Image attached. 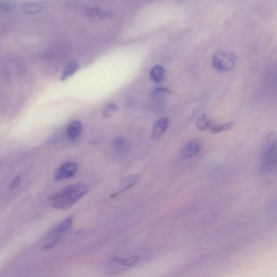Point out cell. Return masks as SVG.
Segmentation results:
<instances>
[{
  "label": "cell",
  "instance_id": "obj_1",
  "mask_svg": "<svg viewBox=\"0 0 277 277\" xmlns=\"http://www.w3.org/2000/svg\"><path fill=\"white\" fill-rule=\"evenodd\" d=\"M88 191V186L83 183L69 185L50 196L48 202L54 209L68 210L85 196Z\"/></svg>",
  "mask_w": 277,
  "mask_h": 277
},
{
  "label": "cell",
  "instance_id": "obj_2",
  "mask_svg": "<svg viewBox=\"0 0 277 277\" xmlns=\"http://www.w3.org/2000/svg\"><path fill=\"white\" fill-rule=\"evenodd\" d=\"M261 168L268 171L277 164V135L271 133L266 140L261 157Z\"/></svg>",
  "mask_w": 277,
  "mask_h": 277
},
{
  "label": "cell",
  "instance_id": "obj_3",
  "mask_svg": "<svg viewBox=\"0 0 277 277\" xmlns=\"http://www.w3.org/2000/svg\"><path fill=\"white\" fill-rule=\"evenodd\" d=\"M74 221V216H70L51 230L46 237V242L42 247V250L47 251L52 249L71 228Z\"/></svg>",
  "mask_w": 277,
  "mask_h": 277
},
{
  "label": "cell",
  "instance_id": "obj_4",
  "mask_svg": "<svg viewBox=\"0 0 277 277\" xmlns=\"http://www.w3.org/2000/svg\"><path fill=\"white\" fill-rule=\"evenodd\" d=\"M236 59L235 55L229 51L218 50L213 55V67L219 73L228 72L235 67Z\"/></svg>",
  "mask_w": 277,
  "mask_h": 277
},
{
  "label": "cell",
  "instance_id": "obj_5",
  "mask_svg": "<svg viewBox=\"0 0 277 277\" xmlns=\"http://www.w3.org/2000/svg\"><path fill=\"white\" fill-rule=\"evenodd\" d=\"M78 168V164L75 162H67L63 163L55 170L54 179L58 181L72 178L76 175Z\"/></svg>",
  "mask_w": 277,
  "mask_h": 277
},
{
  "label": "cell",
  "instance_id": "obj_6",
  "mask_svg": "<svg viewBox=\"0 0 277 277\" xmlns=\"http://www.w3.org/2000/svg\"><path fill=\"white\" fill-rule=\"evenodd\" d=\"M204 142L200 138L192 139L188 142L183 148L182 154L183 157L190 159L196 156L203 149Z\"/></svg>",
  "mask_w": 277,
  "mask_h": 277
},
{
  "label": "cell",
  "instance_id": "obj_7",
  "mask_svg": "<svg viewBox=\"0 0 277 277\" xmlns=\"http://www.w3.org/2000/svg\"><path fill=\"white\" fill-rule=\"evenodd\" d=\"M82 13L89 17H98L101 18H107L114 16V12L98 7H88L82 8Z\"/></svg>",
  "mask_w": 277,
  "mask_h": 277
},
{
  "label": "cell",
  "instance_id": "obj_8",
  "mask_svg": "<svg viewBox=\"0 0 277 277\" xmlns=\"http://www.w3.org/2000/svg\"><path fill=\"white\" fill-rule=\"evenodd\" d=\"M170 120L167 118H162L154 123L152 130V139L157 140L163 135L167 130Z\"/></svg>",
  "mask_w": 277,
  "mask_h": 277
},
{
  "label": "cell",
  "instance_id": "obj_9",
  "mask_svg": "<svg viewBox=\"0 0 277 277\" xmlns=\"http://www.w3.org/2000/svg\"><path fill=\"white\" fill-rule=\"evenodd\" d=\"M43 3L37 2H25L22 4V11L27 15L33 16L41 12L44 9Z\"/></svg>",
  "mask_w": 277,
  "mask_h": 277
},
{
  "label": "cell",
  "instance_id": "obj_10",
  "mask_svg": "<svg viewBox=\"0 0 277 277\" xmlns=\"http://www.w3.org/2000/svg\"><path fill=\"white\" fill-rule=\"evenodd\" d=\"M82 124L79 121L71 122L67 126L66 133L70 139H74L79 137L82 131Z\"/></svg>",
  "mask_w": 277,
  "mask_h": 277
},
{
  "label": "cell",
  "instance_id": "obj_11",
  "mask_svg": "<svg viewBox=\"0 0 277 277\" xmlns=\"http://www.w3.org/2000/svg\"><path fill=\"white\" fill-rule=\"evenodd\" d=\"M80 68V65L76 61H71L69 62L65 67L61 77L60 80L65 81L73 75L76 73Z\"/></svg>",
  "mask_w": 277,
  "mask_h": 277
},
{
  "label": "cell",
  "instance_id": "obj_12",
  "mask_svg": "<svg viewBox=\"0 0 277 277\" xmlns=\"http://www.w3.org/2000/svg\"><path fill=\"white\" fill-rule=\"evenodd\" d=\"M140 257L139 256H133L126 258L115 257L114 259V261L115 263L120 265L130 267L138 263L140 261Z\"/></svg>",
  "mask_w": 277,
  "mask_h": 277
},
{
  "label": "cell",
  "instance_id": "obj_13",
  "mask_svg": "<svg viewBox=\"0 0 277 277\" xmlns=\"http://www.w3.org/2000/svg\"><path fill=\"white\" fill-rule=\"evenodd\" d=\"M139 178L137 176L133 175L127 177L120 182L119 186V192H123L130 189L138 182Z\"/></svg>",
  "mask_w": 277,
  "mask_h": 277
},
{
  "label": "cell",
  "instance_id": "obj_14",
  "mask_svg": "<svg viewBox=\"0 0 277 277\" xmlns=\"http://www.w3.org/2000/svg\"><path fill=\"white\" fill-rule=\"evenodd\" d=\"M165 74V70L161 65H156L150 71V77L152 81L156 82H161Z\"/></svg>",
  "mask_w": 277,
  "mask_h": 277
},
{
  "label": "cell",
  "instance_id": "obj_15",
  "mask_svg": "<svg viewBox=\"0 0 277 277\" xmlns=\"http://www.w3.org/2000/svg\"><path fill=\"white\" fill-rule=\"evenodd\" d=\"M212 126L209 116L206 114L201 115L196 121V128L202 131L210 130Z\"/></svg>",
  "mask_w": 277,
  "mask_h": 277
},
{
  "label": "cell",
  "instance_id": "obj_16",
  "mask_svg": "<svg viewBox=\"0 0 277 277\" xmlns=\"http://www.w3.org/2000/svg\"><path fill=\"white\" fill-rule=\"evenodd\" d=\"M234 122H228V123L220 125H217L211 127L210 129L211 132L213 134H217L221 132H226L232 129L234 126Z\"/></svg>",
  "mask_w": 277,
  "mask_h": 277
},
{
  "label": "cell",
  "instance_id": "obj_17",
  "mask_svg": "<svg viewBox=\"0 0 277 277\" xmlns=\"http://www.w3.org/2000/svg\"><path fill=\"white\" fill-rule=\"evenodd\" d=\"M16 8V3L13 0H1L0 1V11L3 13H9L13 12Z\"/></svg>",
  "mask_w": 277,
  "mask_h": 277
},
{
  "label": "cell",
  "instance_id": "obj_18",
  "mask_svg": "<svg viewBox=\"0 0 277 277\" xmlns=\"http://www.w3.org/2000/svg\"><path fill=\"white\" fill-rule=\"evenodd\" d=\"M171 92L167 88H158L153 91L152 93V97L156 101L162 100L163 98L170 95Z\"/></svg>",
  "mask_w": 277,
  "mask_h": 277
},
{
  "label": "cell",
  "instance_id": "obj_19",
  "mask_svg": "<svg viewBox=\"0 0 277 277\" xmlns=\"http://www.w3.org/2000/svg\"><path fill=\"white\" fill-rule=\"evenodd\" d=\"M118 109V107L116 105L114 104V103H110V104L105 106L104 111H103V115L106 118H110L115 114Z\"/></svg>",
  "mask_w": 277,
  "mask_h": 277
},
{
  "label": "cell",
  "instance_id": "obj_20",
  "mask_svg": "<svg viewBox=\"0 0 277 277\" xmlns=\"http://www.w3.org/2000/svg\"><path fill=\"white\" fill-rule=\"evenodd\" d=\"M114 148L117 152L124 153L128 149V146L126 140L120 138L115 141L114 145Z\"/></svg>",
  "mask_w": 277,
  "mask_h": 277
},
{
  "label": "cell",
  "instance_id": "obj_21",
  "mask_svg": "<svg viewBox=\"0 0 277 277\" xmlns=\"http://www.w3.org/2000/svg\"><path fill=\"white\" fill-rule=\"evenodd\" d=\"M21 180V177L20 176H16L14 179L12 181L10 186H9V190H13L19 184Z\"/></svg>",
  "mask_w": 277,
  "mask_h": 277
}]
</instances>
